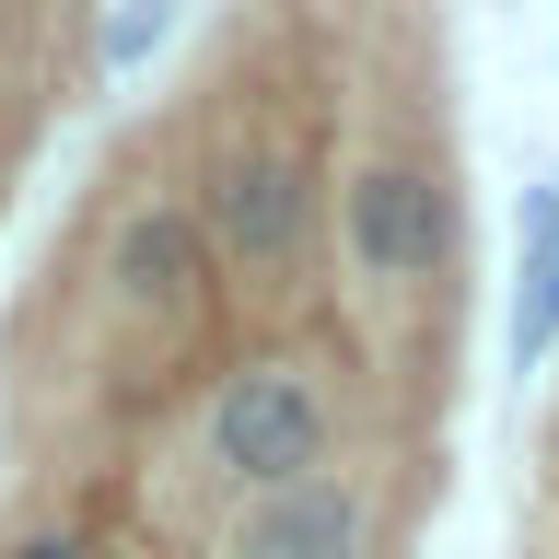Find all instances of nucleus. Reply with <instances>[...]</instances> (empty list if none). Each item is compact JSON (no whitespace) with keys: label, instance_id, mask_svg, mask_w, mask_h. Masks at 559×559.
Returning a JSON list of instances; mask_svg holds the SVG:
<instances>
[{"label":"nucleus","instance_id":"nucleus-3","mask_svg":"<svg viewBox=\"0 0 559 559\" xmlns=\"http://www.w3.org/2000/svg\"><path fill=\"white\" fill-rule=\"evenodd\" d=\"M326 199H338V257H349L361 292H431V280H443V257H454V187H443L431 152L373 140Z\"/></svg>","mask_w":559,"mask_h":559},{"label":"nucleus","instance_id":"nucleus-2","mask_svg":"<svg viewBox=\"0 0 559 559\" xmlns=\"http://www.w3.org/2000/svg\"><path fill=\"white\" fill-rule=\"evenodd\" d=\"M326 222V175L304 164V140H234L199 187V234L245 292H292Z\"/></svg>","mask_w":559,"mask_h":559},{"label":"nucleus","instance_id":"nucleus-1","mask_svg":"<svg viewBox=\"0 0 559 559\" xmlns=\"http://www.w3.org/2000/svg\"><path fill=\"white\" fill-rule=\"evenodd\" d=\"M338 373L304 361V349H257L234 373L199 396L187 419V466H199L222 501H269V489L314 478V466H338Z\"/></svg>","mask_w":559,"mask_h":559},{"label":"nucleus","instance_id":"nucleus-6","mask_svg":"<svg viewBox=\"0 0 559 559\" xmlns=\"http://www.w3.org/2000/svg\"><path fill=\"white\" fill-rule=\"evenodd\" d=\"M513 234H524V257H513V373H536L559 349V187H524Z\"/></svg>","mask_w":559,"mask_h":559},{"label":"nucleus","instance_id":"nucleus-5","mask_svg":"<svg viewBox=\"0 0 559 559\" xmlns=\"http://www.w3.org/2000/svg\"><path fill=\"white\" fill-rule=\"evenodd\" d=\"M222 559H384V501H373V478L314 466V478L269 489V501H234Z\"/></svg>","mask_w":559,"mask_h":559},{"label":"nucleus","instance_id":"nucleus-8","mask_svg":"<svg viewBox=\"0 0 559 559\" xmlns=\"http://www.w3.org/2000/svg\"><path fill=\"white\" fill-rule=\"evenodd\" d=\"M164 24H175V0H129V12L105 24V70H129V59H140V47H152Z\"/></svg>","mask_w":559,"mask_h":559},{"label":"nucleus","instance_id":"nucleus-4","mask_svg":"<svg viewBox=\"0 0 559 559\" xmlns=\"http://www.w3.org/2000/svg\"><path fill=\"white\" fill-rule=\"evenodd\" d=\"M94 292H105V314H117L129 338H187V326H210L222 257H210L199 210H187V199H129L117 222H105Z\"/></svg>","mask_w":559,"mask_h":559},{"label":"nucleus","instance_id":"nucleus-7","mask_svg":"<svg viewBox=\"0 0 559 559\" xmlns=\"http://www.w3.org/2000/svg\"><path fill=\"white\" fill-rule=\"evenodd\" d=\"M0 559H117L94 536V524H12V536H0Z\"/></svg>","mask_w":559,"mask_h":559}]
</instances>
